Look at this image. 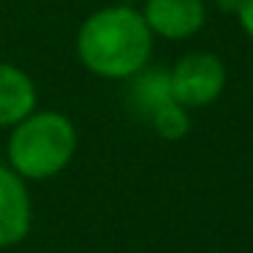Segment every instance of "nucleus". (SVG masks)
<instances>
[{
    "instance_id": "obj_1",
    "label": "nucleus",
    "mask_w": 253,
    "mask_h": 253,
    "mask_svg": "<svg viewBox=\"0 0 253 253\" xmlns=\"http://www.w3.org/2000/svg\"><path fill=\"white\" fill-rule=\"evenodd\" d=\"M153 39L142 11L126 3L93 11L77 33V57L101 79H131L153 57Z\"/></svg>"
},
{
    "instance_id": "obj_2",
    "label": "nucleus",
    "mask_w": 253,
    "mask_h": 253,
    "mask_svg": "<svg viewBox=\"0 0 253 253\" xmlns=\"http://www.w3.org/2000/svg\"><path fill=\"white\" fill-rule=\"evenodd\" d=\"M77 153V128L63 112H30L11 128L8 161L19 177L46 180L71 164Z\"/></svg>"
},
{
    "instance_id": "obj_3",
    "label": "nucleus",
    "mask_w": 253,
    "mask_h": 253,
    "mask_svg": "<svg viewBox=\"0 0 253 253\" xmlns=\"http://www.w3.org/2000/svg\"><path fill=\"white\" fill-rule=\"evenodd\" d=\"M171 98L185 109H202L220 98L226 87V66L212 52H188L169 68Z\"/></svg>"
},
{
    "instance_id": "obj_4",
    "label": "nucleus",
    "mask_w": 253,
    "mask_h": 253,
    "mask_svg": "<svg viewBox=\"0 0 253 253\" xmlns=\"http://www.w3.org/2000/svg\"><path fill=\"white\" fill-rule=\"evenodd\" d=\"M142 17L150 33L166 41H185L196 36L207 22L204 0H144Z\"/></svg>"
},
{
    "instance_id": "obj_5",
    "label": "nucleus",
    "mask_w": 253,
    "mask_h": 253,
    "mask_svg": "<svg viewBox=\"0 0 253 253\" xmlns=\"http://www.w3.org/2000/svg\"><path fill=\"white\" fill-rule=\"evenodd\" d=\"M30 215V196L22 177L0 166V248H11L28 237Z\"/></svg>"
},
{
    "instance_id": "obj_6",
    "label": "nucleus",
    "mask_w": 253,
    "mask_h": 253,
    "mask_svg": "<svg viewBox=\"0 0 253 253\" xmlns=\"http://www.w3.org/2000/svg\"><path fill=\"white\" fill-rule=\"evenodd\" d=\"M36 82L28 71L0 60V128H14L36 112Z\"/></svg>"
},
{
    "instance_id": "obj_7",
    "label": "nucleus",
    "mask_w": 253,
    "mask_h": 253,
    "mask_svg": "<svg viewBox=\"0 0 253 253\" xmlns=\"http://www.w3.org/2000/svg\"><path fill=\"white\" fill-rule=\"evenodd\" d=\"M128 82L126 90V101H128V109L133 115L150 117L161 109L164 104H169L171 98V82H169V68H161V66H144L139 74H133Z\"/></svg>"
},
{
    "instance_id": "obj_8",
    "label": "nucleus",
    "mask_w": 253,
    "mask_h": 253,
    "mask_svg": "<svg viewBox=\"0 0 253 253\" xmlns=\"http://www.w3.org/2000/svg\"><path fill=\"white\" fill-rule=\"evenodd\" d=\"M150 126L155 128L161 139H169V142H180L188 131H191V115H188L185 106H180L177 101L164 104L153 117H150Z\"/></svg>"
},
{
    "instance_id": "obj_9",
    "label": "nucleus",
    "mask_w": 253,
    "mask_h": 253,
    "mask_svg": "<svg viewBox=\"0 0 253 253\" xmlns=\"http://www.w3.org/2000/svg\"><path fill=\"white\" fill-rule=\"evenodd\" d=\"M237 19H240L245 36L253 41V0H237Z\"/></svg>"
}]
</instances>
